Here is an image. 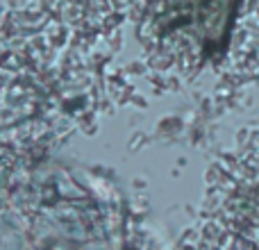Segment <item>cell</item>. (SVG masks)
<instances>
[{"label": "cell", "mask_w": 259, "mask_h": 250, "mask_svg": "<svg viewBox=\"0 0 259 250\" xmlns=\"http://www.w3.org/2000/svg\"><path fill=\"white\" fill-rule=\"evenodd\" d=\"M232 0H155V23L161 32L193 41H219Z\"/></svg>", "instance_id": "obj_1"}]
</instances>
